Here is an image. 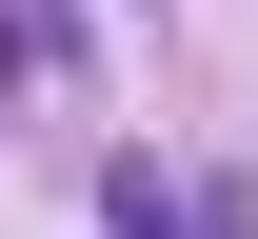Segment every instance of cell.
Segmentation results:
<instances>
[{
    "instance_id": "obj_1",
    "label": "cell",
    "mask_w": 258,
    "mask_h": 239,
    "mask_svg": "<svg viewBox=\"0 0 258 239\" xmlns=\"http://www.w3.org/2000/svg\"><path fill=\"white\" fill-rule=\"evenodd\" d=\"M119 239H199V219H179V200H159V179H119Z\"/></svg>"
}]
</instances>
